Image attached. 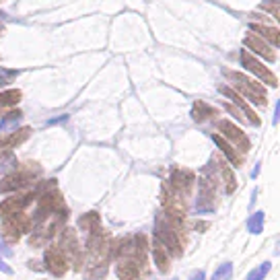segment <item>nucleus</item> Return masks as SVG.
<instances>
[{"label":"nucleus","instance_id":"nucleus-1","mask_svg":"<svg viewBox=\"0 0 280 280\" xmlns=\"http://www.w3.org/2000/svg\"><path fill=\"white\" fill-rule=\"evenodd\" d=\"M225 77H227L229 81H233L235 87H237L247 99H251V103L266 105V91H264V87H260L258 83H253V81H249L247 77H243V74H239V72H233V70H225Z\"/></svg>","mask_w":280,"mask_h":280},{"label":"nucleus","instance_id":"nucleus-2","mask_svg":"<svg viewBox=\"0 0 280 280\" xmlns=\"http://www.w3.org/2000/svg\"><path fill=\"white\" fill-rule=\"evenodd\" d=\"M155 235H157V241L173 256H180L182 253V243L177 239V233L173 229V225H169L165 218H159L157 225H155Z\"/></svg>","mask_w":280,"mask_h":280},{"label":"nucleus","instance_id":"nucleus-3","mask_svg":"<svg viewBox=\"0 0 280 280\" xmlns=\"http://www.w3.org/2000/svg\"><path fill=\"white\" fill-rule=\"evenodd\" d=\"M241 66L247 68L251 74H256V77H258L260 81H264L266 85H270V87H276V85H278L276 77H274V74H272V72H270L262 62L256 60V56H251V54L245 52V49L241 52Z\"/></svg>","mask_w":280,"mask_h":280},{"label":"nucleus","instance_id":"nucleus-4","mask_svg":"<svg viewBox=\"0 0 280 280\" xmlns=\"http://www.w3.org/2000/svg\"><path fill=\"white\" fill-rule=\"evenodd\" d=\"M218 130L222 132V136H225L227 140H231L233 144H237L243 152L249 150V140H247V136L243 134V130L239 126H235V124H231L227 120H220L218 122Z\"/></svg>","mask_w":280,"mask_h":280},{"label":"nucleus","instance_id":"nucleus-5","mask_svg":"<svg viewBox=\"0 0 280 280\" xmlns=\"http://www.w3.org/2000/svg\"><path fill=\"white\" fill-rule=\"evenodd\" d=\"M43 262H45V268L54 274V276H62L66 272V258L64 253L58 249V247H47L45 253H43Z\"/></svg>","mask_w":280,"mask_h":280},{"label":"nucleus","instance_id":"nucleus-6","mask_svg":"<svg viewBox=\"0 0 280 280\" xmlns=\"http://www.w3.org/2000/svg\"><path fill=\"white\" fill-rule=\"evenodd\" d=\"M29 229V218L25 214H13L5 218V231L9 235V239L17 241L21 233H25Z\"/></svg>","mask_w":280,"mask_h":280},{"label":"nucleus","instance_id":"nucleus-7","mask_svg":"<svg viewBox=\"0 0 280 280\" xmlns=\"http://www.w3.org/2000/svg\"><path fill=\"white\" fill-rule=\"evenodd\" d=\"M243 43H245V47H249L253 54L266 58L268 62H274V60H276V54L272 52V47H270L262 37H258V35H253V33H247L245 39H243Z\"/></svg>","mask_w":280,"mask_h":280},{"label":"nucleus","instance_id":"nucleus-8","mask_svg":"<svg viewBox=\"0 0 280 280\" xmlns=\"http://www.w3.org/2000/svg\"><path fill=\"white\" fill-rule=\"evenodd\" d=\"M35 173H29V171H17L13 175H7L3 182H0V192H15V190H21L25 188L31 180H33Z\"/></svg>","mask_w":280,"mask_h":280},{"label":"nucleus","instance_id":"nucleus-9","mask_svg":"<svg viewBox=\"0 0 280 280\" xmlns=\"http://www.w3.org/2000/svg\"><path fill=\"white\" fill-rule=\"evenodd\" d=\"M31 198H33V194H29V196H15V198L5 200L3 204H0V216L7 218V216H13V214H21L23 208L31 202Z\"/></svg>","mask_w":280,"mask_h":280},{"label":"nucleus","instance_id":"nucleus-10","mask_svg":"<svg viewBox=\"0 0 280 280\" xmlns=\"http://www.w3.org/2000/svg\"><path fill=\"white\" fill-rule=\"evenodd\" d=\"M218 91H220L222 95H227V97H229V99H231V101H233V103L243 111L245 118L251 122V126H260V124H262L260 118L256 116V111H253V109H251V107H249V105H247V103H245V101H243V99H241L233 89H229V87H218Z\"/></svg>","mask_w":280,"mask_h":280},{"label":"nucleus","instance_id":"nucleus-11","mask_svg":"<svg viewBox=\"0 0 280 280\" xmlns=\"http://www.w3.org/2000/svg\"><path fill=\"white\" fill-rule=\"evenodd\" d=\"M212 182L208 180H202L200 182V196H198V204H196V210L198 212H210L212 210Z\"/></svg>","mask_w":280,"mask_h":280},{"label":"nucleus","instance_id":"nucleus-12","mask_svg":"<svg viewBox=\"0 0 280 280\" xmlns=\"http://www.w3.org/2000/svg\"><path fill=\"white\" fill-rule=\"evenodd\" d=\"M62 253H64V258L68 256L74 264H77V268H79V262H81V251H79V243H77V237H74V233L72 231H66L64 233V239H62Z\"/></svg>","mask_w":280,"mask_h":280},{"label":"nucleus","instance_id":"nucleus-13","mask_svg":"<svg viewBox=\"0 0 280 280\" xmlns=\"http://www.w3.org/2000/svg\"><path fill=\"white\" fill-rule=\"evenodd\" d=\"M249 31L256 33L258 37H264L266 41L274 43L276 47H280V29L268 27V25H256V23H251V25H249Z\"/></svg>","mask_w":280,"mask_h":280},{"label":"nucleus","instance_id":"nucleus-14","mask_svg":"<svg viewBox=\"0 0 280 280\" xmlns=\"http://www.w3.org/2000/svg\"><path fill=\"white\" fill-rule=\"evenodd\" d=\"M29 136H31V128H21V130L11 132L9 136H0V148H13V146H19V144H23Z\"/></svg>","mask_w":280,"mask_h":280},{"label":"nucleus","instance_id":"nucleus-15","mask_svg":"<svg viewBox=\"0 0 280 280\" xmlns=\"http://www.w3.org/2000/svg\"><path fill=\"white\" fill-rule=\"evenodd\" d=\"M171 184L175 190L180 192H188L194 184V173L192 171H186V169H173L171 171Z\"/></svg>","mask_w":280,"mask_h":280},{"label":"nucleus","instance_id":"nucleus-16","mask_svg":"<svg viewBox=\"0 0 280 280\" xmlns=\"http://www.w3.org/2000/svg\"><path fill=\"white\" fill-rule=\"evenodd\" d=\"M116 274L120 276V280H138V276H140L138 262L136 260H124V262H120L118 268H116Z\"/></svg>","mask_w":280,"mask_h":280},{"label":"nucleus","instance_id":"nucleus-17","mask_svg":"<svg viewBox=\"0 0 280 280\" xmlns=\"http://www.w3.org/2000/svg\"><path fill=\"white\" fill-rule=\"evenodd\" d=\"M212 140H214V144L222 150V152H225V157L233 163V165H241V157L235 152V148L225 140V138H222V136H218V134H212Z\"/></svg>","mask_w":280,"mask_h":280},{"label":"nucleus","instance_id":"nucleus-18","mask_svg":"<svg viewBox=\"0 0 280 280\" xmlns=\"http://www.w3.org/2000/svg\"><path fill=\"white\" fill-rule=\"evenodd\" d=\"M216 114V109H212L210 105H206L204 101H196L194 107H192V118L194 122H204L208 118H212Z\"/></svg>","mask_w":280,"mask_h":280},{"label":"nucleus","instance_id":"nucleus-19","mask_svg":"<svg viewBox=\"0 0 280 280\" xmlns=\"http://www.w3.org/2000/svg\"><path fill=\"white\" fill-rule=\"evenodd\" d=\"M21 118H23V114H21L19 109H15V111H11V114H7V116L3 118V122H0V136L7 134V132H13V130L19 126Z\"/></svg>","mask_w":280,"mask_h":280},{"label":"nucleus","instance_id":"nucleus-20","mask_svg":"<svg viewBox=\"0 0 280 280\" xmlns=\"http://www.w3.org/2000/svg\"><path fill=\"white\" fill-rule=\"evenodd\" d=\"M152 256H155V264H157L159 272H167V270H169V256H167V249H165L157 239H155Z\"/></svg>","mask_w":280,"mask_h":280},{"label":"nucleus","instance_id":"nucleus-21","mask_svg":"<svg viewBox=\"0 0 280 280\" xmlns=\"http://www.w3.org/2000/svg\"><path fill=\"white\" fill-rule=\"evenodd\" d=\"M97 225H99V214H97V212H87L85 216H81V218H79V227H81L83 231L95 233Z\"/></svg>","mask_w":280,"mask_h":280},{"label":"nucleus","instance_id":"nucleus-22","mask_svg":"<svg viewBox=\"0 0 280 280\" xmlns=\"http://www.w3.org/2000/svg\"><path fill=\"white\" fill-rule=\"evenodd\" d=\"M17 159L11 150H0V173H9L15 169Z\"/></svg>","mask_w":280,"mask_h":280},{"label":"nucleus","instance_id":"nucleus-23","mask_svg":"<svg viewBox=\"0 0 280 280\" xmlns=\"http://www.w3.org/2000/svg\"><path fill=\"white\" fill-rule=\"evenodd\" d=\"M247 231H249L251 235H260V233L264 231V212H262V210L249 216V220H247Z\"/></svg>","mask_w":280,"mask_h":280},{"label":"nucleus","instance_id":"nucleus-24","mask_svg":"<svg viewBox=\"0 0 280 280\" xmlns=\"http://www.w3.org/2000/svg\"><path fill=\"white\" fill-rule=\"evenodd\" d=\"M21 101V91H5L0 93V107H13Z\"/></svg>","mask_w":280,"mask_h":280},{"label":"nucleus","instance_id":"nucleus-25","mask_svg":"<svg viewBox=\"0 0 280 280\" xmlns=\"http://www.w3.org/2000/svg\"><path fill=\"white\" fill-rule=\"evenodd\" d=\"M231 276H233V264L225 262L222 266H218V270L212 274V280H231Z\"/></svg>","mask_w":280,"mask_h":280},{"label":"nucleus","instance_id":"nucleus-26","mask_svg":"<svg viewBox=\"0 0 280 280\" xmlns=\"http://www.w3.org/2000/svg\"><path fill=\"white\" fill-rule=\"evenodd\" d=\"M270 268H272V264H270V262H264V264H260L258 268H253V270L247 274L245 280H264L266 274L270 272Z\"/></svg>","mask_w":280,"mask_h":280},{"label":"nucleus","instance_id":"nucleus-27","mask_svg":"<svg viewBox=\"0 0 280 280\" xmlns=\"http://www.w3.org/2000/svg\"><path fill=\"white\" fill-rule=\"evenodd\" d=\"M220 173H222V177H225V182H227V194L235 192V177H233V173H231L229 167L222 165V167H220Z\"/></svg>","mask_w":280,"mask_h":280},{"label":"nucleus","instance_id":"nucleus-28","mask_svg":"<svg viewBox=\"0 0 280 280\" xmlns=\"http://www.w3.org/2000/svg\"><path fill=\"white\" fill-rule=\"evenodd\" d=\"M262 9L264 11H268L270 15H274L276 19H278V23H280V3H270V0H264V5H262Z\"/></svg>","mask_w":280,"mask_h":280},{"label":"nucleus","instance_id":"nucleus-29","mask_svg":"<svg viewBox=\"0 0 280 280\" xmlns=\"http://www.w3.org/2000/svg\"><path fill=\"white\" fill-rule=\"evenodd\" d=\"M0 256H5V258H11V256H13V249L5 243V239H3V237H0Z\"/></svg>","mask_w":280,"mask_h":280},{"label":"nucleus","instance_id":"nucleus-30","mask_svg":"<svg viewBox=\"0 0 280 280\" xmlns=\"http://www.w3.org/2000/svg\"><path fill=\"white\" fill-rule=\"evenodd\" d=\"M280 122V99L276 101V107H274V118H272V124H278Z\"/></svg>","mask_w":280,"mask_h":280},{"label":"nucleus","instance_id":"nucleus-31","mask_svg":"<svg viewBox=\"0 0 280 280\" xmlns=\"http://www.w3.org/2000/svg\"><path fill=\"white\" fill-rule=\"evenodd\" d=\"M0 272H5V274H13V268L11 266H7V262L0 258Z\"/></svg>","mask_w":280,"mask_h":280},{"label":"nucleus","instance_id":"nucleus-32","mask_svg":"<svg viewBox=\"0 0 280 280\" xmlns=\"http://www.w3.org/2000/svg\"><path fill=\"white\" fill-rule=\"evenodd\" d=\"M15 79V72H9L7 77H0V87H3V85H7L9 81H13Z\"/></svg>","mask_w":280,"mask_h":280},{"label":"nucleus","instance_id":"nucleus-33","mask_svg":"<svg viewBox=\"0 0 280 280\" xmlns=\"http://www.w3.org/2000/svg\"><path fill=\"white\" fill-rule=\"evenodd\" d=\"M192 280H206V274H204V272H196V274L192 276Z\"/></svg>","mask_w":280,"mask_h":280},{"label":"nucleus","instance_id":"nucleus-34","mask_svg":"<svg viewBox=\"0 0 280 280\" xmlns=\"http://www.w3.org/2000/svg\"><path fill=\"white\" fill-rule=\"evenodd\" d=\"M258 175H260V163H258V165H256V169H253V171H251V177H253V180H256V177H258Z\"/></svg>","mask_w":280,"mask_h":280},{"label":"nucleus","instance_id":"nucleus-35","mask_svg":"<svg viewBox=\"0 0 280 280\" xmlns=\"http://www.w3.org/2000/svg\"><path fill=\"white\" fill-rule=\"evenodd\" d=\"M5 19H9V15H7V13H3V11H0V21H5Z\"/></svg>","mask_w":280,"mask_h":280},{"label":"nucleus","instance_id":"nucleus-36","mask_svg":"<svg viewBox=\"0 0 280 280\" xmlns=\"http://www.w3.org/2000/svg\"><path fill=\"white\" fill-rule=\"evenodd\" d=\"M276 256H280V241H278V245H276Z\"/></svg>","mask_w":280,"mask_h":280},{"label":"nucleus","instance_id":"nucleus-37","mask_svg":"<svg viewBox=\"0 0 280 280\" xmlns=\"http://www.w3.org/2000/svg\"><path fill=\"white\" fill-rule=\"evenodd\" d=\"M173 280H177V278H173Z\"/></svg>","mask_w":280,"mask_h":280},{"label":"nucleus","instance_id":"nucleus-38","mask_svg":"<svg viewBox=\"0 0 280 280\" xmlns=\"http://www.w3.org/2000/svg\"><path fill=\"white\" fill-rule=\"evenodd\" d=\"M274 3H276V0H274Z\"/></svg>","mask_w":280,"mask_h":280}]
</instances>
